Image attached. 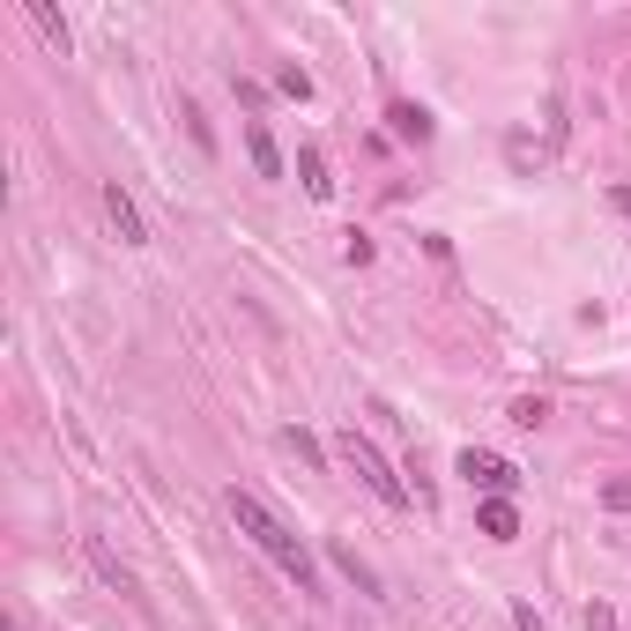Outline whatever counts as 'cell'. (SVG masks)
I'll use <instances>...</instances> for the list:
<instances>
[{"instance_id": "30bf717a", "label": "cell", "mask_w": 631, "mask_h": 631, "mask_svg": "<svg viewBox=\"0 0 631 631\" xmlns=\"http://www.w3.org/2000/svg\"><path fill=\"white\" fill-rule=\"evenodd\" d=\"M386 120H394V134H401V141H431V112H423V104H409V97H401Z\"/></svg>"}, {"instance_id": "9c48e42d", "label": "cell", "mask_w": 631, "mask_h": 631, "mask_svg": "<svg viewBox=\"0 0 631 631\" xmlns=\"http://www.w3.org/2000/svg\"><path fill=\"white\" fill-rule=\"evenodd\" d=\"M23 15L45 30V45H52V52H67V15H60L52 0H23Z\"/></svg>"}, {"instance_id": "d6986e66", "label": "cell", "mask_w": 631, "mask_h": 631, "mask_svg": "<svg viewBox=\"0 0 631 631\" xmlns=\"http://www.w3.org/2000/svg\"><path fill=\"white\" fill-rule=\"evenodd\" d=\"M8 631H30V624H23V617H8Z\"/></svg>"}, {"instance_id": "e0dca14e", "label": "cell", "mask_w": 631, "mask_h": 631, "mask_svg": "<svg viewBox=\"0 0 631 631\" xmlns=\"http://www.w3.org/2000/svg\"><path fill=\"white\" fill-rule=\"evenodd\" d=\"M587 631H617V617H609V609L594 602V609H587Z\"/></svg>"}, {"instance_id": "3957f363", "label": "cell", "mask_w": 631, "mask_h": 631, "mask_svg": "<svg viewBox=\"0 0 631 631\" xmlns=\"http://www.w3.org/2000/svg\"><path fill=\"white\" fill-rule=\"evenodd\" d=\"M454 475H468V491H483V498H512L520 491V468L505 461V454H491V446H468L461 461H454Z\"/></svg>"}, {"instance_id": "6da1fadb", "label": "cell", "mask_w": 631, "mask_h": 631, "mask_svg": "<svg viewBox=\"0 0 631 631\" xmlns=\"http://www.w3.org/2000/svg\"><path fill=\"white\" fill-rule=\"evenodd\" d=\"M231 520H238V535H246L283 580H297V594H320V565H312V549H305V535H290V520H275L268 505L252 498V491H231Z\"/></svg>"}, {"instance_id": "5bb4252c", "label": "cell", "mask_w": 631, "mask_h": 631, "mask_svg": "<svg viewBox=\"0 0 631 631\" xmlns=\"http://www.w3.org/2000/svg\"><path fill=\"white\" fill-rule=\"evenodd\" d=\"M275 89H283V97H297V104H305V97H312V75H305V67H275Z\"/></svg>"}, {"instance_id": "7a4b0ae2", "label": "cell", "mask_w": 631, "mask_h": 631, "mask_svg": "<svg viewBox=\"0 0 631 631\" xmlns=\"http://www.w3.org/2000/svg\"><path fill=\"white\" fill-rule=\"evenodd\" d=\"M335 454H342V461H349V468H357V483H364V491H372L379 505H394V512L409 505V483L394 475V461L379 454V446H372V438H364V431H342V438H335Z\"/></svg>"}, {"instance_id": "ba28073f", "label": "cell", "mask_w": 631, "mask_h": 631, "mask_svg": "<svg viewBox=\"0 0 631 631\" xmlns=\"http://www.w3.org/2000/svg\"><path fill=\"white\" fill-rule=\"evenodd\" d=\"M297 186H305L312 201H335V178H327V157H320V149H297Z\"/></svg>"}, {"instance_id": "5b68a950", "label": "cell", "mask_w": 631, "mask_h": 631, "mask_svg": "<svg viewBox=\"0 0 631 631\" xmlns=\"http://www.w3.org/2000/svg\"><path fill=\"white\" fill-rule=\"evenodd\" d=\"M475 528H483L491 543H520V512H512V498H483L475 505Z\"/></svg>"}, {"instance_id": "9a60e30c", "label": "cell", "mask_w": 631, "mask_h": 631, "mask_svg": "<svg viewBox=\"0 0 631 631\" xmlns=\"http://www.w3.org/2000/svg\"><path fill=\"white\" fill-rule=\"evenodd\" d=\"M602 505H609V512H631V483H624V475H617V483H602Z\"/></svg>"}, {"instance_id": "ac0fdd59", "label": "cell", "mask_w": 631, "mask_h": 631, "mask_svg": "<svg viewBox=\"0 0 631 631\" xmlns=\"http://www.w3.org/2000/svg\"><path fill=\"white\" fill-rule=\"evenodd\" d=\"M609 209H617V215L631 223V186H609Z\"/></svg>"}, {"instance_id": "2e32d148", "label": "cell", "mask_w": 631, "mask_h": 631, "mask_svg": "<svg viewBox=\"0 0 631 631\" xmlns=\"http://www.w3.org/2000/svg\"><path fill=\"white\" fill-rule=\"evenodd\" d=\"M512 631H549V624L535 617V609H528V602H520V609H512Z\"/></svg>"}, {"instance_id": "277c9868", "label": "cell", "mask_w": 631, "mask_h": 631, "mask_svg": "<svg viewBox=\"0 0 631 631\" xmlns=\"http://www.w3.org/2000/svg\"><path fill=\"white\" fill-rule=\"evenodd\" d=\"M104 215H112V231H120V246H149V223H141V201L126 194L120 178H104Z\"/></svg>"}, {"instance_id": "52a82bcc", "label": "cell", "mask_w": 631, "mask_h": 631, "mask_svg": "<svg viewBox=\"0 0 631 631\" xmlns=\"http://www.w3.org/2000/svg\"><path fill=\"white\" fill-rule=\"evenodd\" d=\"M83 557L97 565V580H104L112 594H134V572H126V565H120V557H112L104 543H97V535H83Z\"/></svg>"}, {"instance_id": "7c38bea8", "label": "cell", "mask_w": 631, "mask_h": 631, "mask_svg": "<svg viewBox=\"0 0 631 631\" xmlns=\"http://www.w3.org/2000/svg\"><path fill=\"white\" fill-rule=\"evenodd\" d=\"M283 454H297L305 468H320V461H327V454H320V438H312V431H297V423L283 431Z\"/></svg>"}, {"instance_id": "8fae6325", "label": "cell", "mask_w": 631, "mask_h": 631, "mask_svg": "<svg viewBox=\"0 0 631 631\" xmlns=\"http://www.w3.org/2000/svg\"><path fill=\"white\" fill-rule=\"evenodd\" d=\"M335 572H342V580H357L364 594H379V572H372V565H364V557H357L349 543H335Z\"/></svg>"}, {"instance_id": "4fadbf2b", "label": "cell", "mask_w": 631, "mask_h": 631, "mask_svg": "<svg viewBox=\"0 0 631 631\" xmlns=\"http://www.w3.org/2000/svg\"><path fill=\"white\" fill-rule=\"evenodd\" d=\"M543 417H549V401H543V394H520V401H512V423H520V431H535Z\"/></svg>"}, {"instance_id": "8992f818", "label": "cell", "mask_w": 631, "mask_h": 631, "mask_svg": "<svg viewBox=\"0 0 631 631\" xmlns=\"http://www.w3.org/2000/svg\"><path fill=\"white\" fill-rule=\"evenodd\" d=\"M246 157H252V171H260V178H283V171H290V164H283V149H275V134H268L260 120L246 126Z\"/></svg>"}]
</instances>
